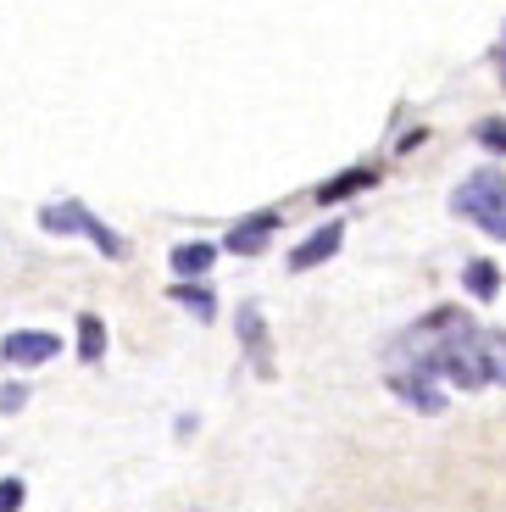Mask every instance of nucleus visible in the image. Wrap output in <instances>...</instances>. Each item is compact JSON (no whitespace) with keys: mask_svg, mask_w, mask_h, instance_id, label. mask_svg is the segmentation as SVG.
<instances>
[{"mask_svg":"<svg viewBox=\"0 0 506 512\" xmlns=\"http://www.w3.org/2000/svg\"><path fill=\"white\" fill-rule=\"evenodd\" d=\"M468 290L479 295V301H490V295H495V268H490V262H473V268H468Z\"/></svg>","mask_w":506,"mask_h":512,"instance_id":"obj_11","label":"nucleus"},{"mask_svg":"<svg viewBox=\"0 0 506 512\" xmlns=\"http://www.w3.org/2000/svg\"><path fill=\"white\" fill-rule=\"evenodd\" d=\"M23 384H6V390H0V412H17V407H23Z\"/></svg>","mask_w":506,"mask_h":512,"instance_id":"obj_14","label":"nucleus"},{"mask_svg":"<svg viewBox=\"0 0 506 512\" xmlns=\"http://www.w3.org/2000/svg\"><path fill=\"white\" fill-rule=\"evenodd\" d=\"M367 184H373V167H351V173H340L334 184H323V190H317V201H345V195L367 190Z\"/></svg>","mask_w":506,"mask_h":512,"instance_id":"obj_9","label":"nucleus"},{"mask_svg":"<svg viewBox=\"0 0 506 512\" xmlns=\"http://www.w3.org/2000/svg\"><path fill=\"white\" fill-rule=\"evenodd\" d=\"M279 229V218H273V212H256V218H245L240 229L228 234V251L234 256H251V251H262L267 245V234Z\"/></svg>","mask_w":506,"mask_h":512,"instance_id":"obj_6","label":"nucleus"},{"mask_svg":"<svg viewBox=\"0 0 506 512\" xmlns=\"http://www.w3.org/2000/svg\"><path fill=\"white\" fill-rule=\"evenodd\" d=\"M39 223H45V229L51 234H73V229H84L89 240L101 245L106 256H123V240H117L112 229H106L101 218H95V212H84V206L78 201H62V206H45V212H39Z\"/></svg>","mask_w":506,"mask_h":512,"instance_id":"obj_2","label":"nucleus"},{"mask_svg":"<svg viewBox=\"0 0 506 512\" xmlns=\"http://www.w3.org/2000/svg\"><path fill=\"white\" fill-rule=\"evenodd\" d=\"M340 240H345L340 223H323V229H317L312 240H301V245L290 251V268H295V273H306V268H317V262H329V256L340 251Z\"/></svg>","mask_w":506,"mask_h":512,"instance_id":"obj_4","label":"nucleus"},{"mask_svg":"<svg viewBox=\"0 0 506 512\" xmlns=\"http://www.w3.org/2000/svg\"><path fill=\"white\" fill-rule=\"evenodd\" d=\"M456 212L462 218H473L484 234H506V184L501 173H473L462 190H456Z\"/></svg>","mask_w":506,"mask_h":512,"instance_id":"obj_1","label":"nucleus"},{"mask_svg":"<svg viewBox=\"0 0 506 512\" xmlns=\"http://www.w3.org/2000/svg\"><path fill=\"white\" fill-rule=\"evenodd\" d=\"M23 507V479H0V512Z\"/></svg>","mask_w":506,"mask_h":512,"instance_id":"obj_13","label":"nucleus"},{"mask_svg":"<svg viewBox=\"0 0 506 512\" xmlns=\"http://www.w3.org/2000/svg\"><path fill=\"white\" fill-rule=\"evenodd\" d=\"M212 245H201V240H195V245H178V251H173V268H178V279H201V273L206 268H212Z\"/></svg>","mask_w":506,"mask_h":512,"instance_id":"obj_7","label":"nucleus"},{"mask_svg":"<svg viewBox=\"0 0 506 512\" xmlns=\"http://www.w3.org/2000/svg\"><path fill=\"white\" fill-rule=\"evenodd\" d=\"M56 351H62V340H56V334H45V329H17V334H6V340H0V357L17 362V368H39V362H51Z\"/></svg>","mask_w":506,"mask_h":512,"instance_id":"obj_3","label":"nucleus"},{"mask_svg":"<svg viewBox=\"0 0 506 512\" xmlns=\"http://www.w3.org/2000/svg\"><path fill=\"white\" fill-rule=\"evenodd\" d=\"M178 301H184V307H195L201 318H212V295H206V290H190V284H178Z\"/></svg>","mask_w":506,"mask_h":512,"instance_id":"obj_12","label":"nucleus"},{"mask_svg":"<svg viewBox=\"0 0 506 512\" xmlns=\"http://www.w3.org/2000/svg\"><path fill=\"white\" fill-rule=\"evenodd\" d=\"M390 384H395V396H401L406 407H418V412H440L445 407V396L423 379V373H390Z\"/></svg>","mask_w":506,"mask_h":512,"instance_id":"obj_5","label":"nucleus"},{"mask_svg":"<svg viewBox=\"0 0 506 512\" xmlns=\"http://www.w3.org/2000/svg\"><path fill=\"white\" fill-rule=\"evenodd\" d=\"M501 140H506V128H501V123H479V145H490V151H495Z\"/></svg>","mask_w":506,"mask_h":512,"instance_id":"obj_15","label":"nucleus"},{"mask_svg":"<svg viewBox=\"0 0 506 512\" xmlns=\"http://www.w3.org/2000/svg\"><path fill=\"white\" fill-rule=\"evenodd\" d=\"M240 334H245V346H251L256 368L267 373V334H262V318H256V307H245V312H240Z\"/></svg>","mask_w":506,"mask_h":512,"instance_id":"obj_10","label":"nucleus"},{"mask_svg":"<svg viewBox=\"0 0 506 512\" xmlns=\"http://www.w3.org/2000/svg\"><path fill=\"white\" fill-rule=\"evenodd\" d=\"M101 351H106V329H101V318H95V312H84V318H78V357L101 362Z\"/></svg>","mask_w":506,"mask_h":512,"instance_id":"obj_8","label":"nucleus"}]
</instances>
